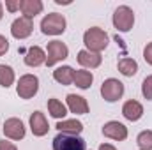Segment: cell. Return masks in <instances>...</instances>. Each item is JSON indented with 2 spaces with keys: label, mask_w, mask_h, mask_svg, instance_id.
Here are the masks:
<instances>
[{
  "label": "cell",
  "mask_w": 152,
  "mask_h": 150,
  "mask_svg": "<svg viewBox=\"0 0 152 150\" xmlns=\"http://www.w3.org/2000/svg\"><path fill=\"white\" fill-rule=\"evenodd\" d=\"M20 9H21L25 18L32 20L34 16H37L39 12L42 11V2L41 0H21L20 2Z\"/></svg>",
  "instance_id": "cell-16"
},
{
  "label": "cell",
  "mask_w": 152,
  "mask_h": 150,
  "mask_svg": "<svg viewBox=\"0 0 152 150\" xmlns=\"http://www.w3.org/2000/svg\"><path fill=\"white\" fill-rule=\"evenodd\" d=\"M60 133L64 134H73V136H78L81 131H83V124L80 120H62L55 125Z\"/></svg>",
  "instance_id": "cell-17"
},
{
  "label": "cell",
  "mask_w": 152,
  "mask_h": 150,
  "mask_svg": "<svg viewBox=\"0 0 152 150\" xmlns=\"http://www.w3.org/2000/svg\"><path fill=\"white\" fill-rule=\"evenodd\" d=\"M113 25L118 32H129L134 25V12L127 5L117 7L113 12Z\"/></svg>",
  "instance_id": "cell-3"
},
{
  "label": "cell",
  "mask_w": 152,
  "mask_h": 150,
  "mask_svg": "<svg viewBox=\"0 0 152 150\" xmlns=\"http://www.w3.org/2000/svg\"><path fill=\"white\" fill-rule=\"evenodd\" d=\"M30 129H32L34 136H44L48 133L50 125H48V120H46L44 113L34 111L30 115Z\"/></svg>",
  "instance_id": "cell-11"
},
{
  "label": "cell",
  "mask_w": 152,
  "mask_h": 150,
  "mask_svg": "<svg viewBox=\"0 0 152 150\" xmlns=\"http://www.w3.org/2000/svg\"><path fill=\"white\" fill-rule=\"evenodd\" d=\"M48 111H50V115H51L53 118H64V117L67 115L66 106H64L58 99H50V101H48Z\"/></svg>",
  "instance_id": "cell-21"
},
{
  "label": "cell",
  "mask_w": 152,
  "mask_h": 150,
  "mask_svg": "<svg viewBox=\"0 0 152 150\" xmlns=\"http://www.w3.org/2000/svg\"><path fill=\"white\" fill-rule=\"evenodd\" d=\"M118 71L124 76H134L138 73V64L133 58H122L118 60Z\"/></svg>",
  "instance_id": "cell-20"
},
{
  "label": "cell",
  "mask_w": 152,
  "mask_h": 150,
  "mask_svg": "<svg viewBox=\"0 0 152 150\" xmlns=\"http://www.w3.org/2000/svg\"><path fill=\"white\" fill-rule=\"evenodd\" d=\"M83 42H85V46H87L88 51L99 53V51H103V50L108 46V36H106L104 30H101V28H97V27H92V28H88V30L85 32Z\"/></svg>",
  "instance_id": "cell-1"
},
{
  "label": "cell",
  "mask_w": 152,
  "mask_h": 150,
  "mask_svg": "<svg viewBox=\"0 0 152 150\" xmlns=\"http://www.w3.org/2000/svg\"><path fill=\"white\" fill-rule=\"evenodd\" d=\"M4 134L11 140H21L25 138V125L20 118H7L4 124Z\"/></svg>",
  "instance_id": "cell-9"
},
{
  "label": "cell",
  "mask_w": 152,
  "mask_h": 150,
  "mask_svg": "<svg viewBox=\"0 0 152 150\" xmlns=\"http://www.w3.org/2000/svg\"><path fill=\"white\" fill-rule=\"evenodd\" d=\"M142 94L145 99L152 101V76H147L143 79V85H142Z\"/></svg>",
  "instance_id": "cell-24"
},
{
  "label": "cell",
  "mask_w": 152,
  "mask_h": 150,
  "mask_svg": "<svg viewBox=\"0 0 152 150\" xmlns=\"http://www.w3.org/2000/svg\"><path fill=\"white\" fill-rule=\"evenodd\" d=\"M103 134L106 136V138H112V140H117V141H122V140H126L127 138V127L124 125V124H120V122H108V124H104V127H103Z\"/></svg>",
  "instance_id": "cell-10"
},
{
  "label": "cell",
  "mask_w": 152,
  "mask_h": 150,
  "mask_svg": "<svg viewBox=\"0 0 152 150\" xmlns=\"http://www.w3.org/2000/svg\"><path fill=\"white\" fill-rule=\"evenodd\" d=\"M67 55H69V50H67V46H66L62 41H51V42H48L46 66H48V67H51V66H55L57 62H60V60L67 58Z\"/></svg>",
  "instance_id": "cell-7"
},
{
  "label": "cell",
  "mask_w": 152,
  "mask_h": 150,
  "mask_svg": "<svg viewBox=\"0 0 152 150\" xmlns=\"http://www.w3.org/2000/svg\"><path fill=\"white\" fill-rule=\"evenodd\" d=\"M39 90V79L37 76L34 74H25L20 78L18 81V87H16V92L21 99H30L37 94Z\"/></svg>",
  "instance_id": "cell-5"
},
{
  "label": "cell",
  "mask_w": 152,
  "mask_h": 150,
  "mask_svg": "<svg viewBox=\"0 0 152 150\" xmlns=\"http://www.w3.org/2000/svg\"><path fill=\"white\" fill-rule=\"evenodd\" d=\"M92 81H94V76L90 71H85V69H80V71H75V83L76 87H80V88H88L90 85H92Z\"/></svg>",
  "instance_id": "cell-19"
},
{
  "label": "cell",
  "mask_w": 152,
  "mask_h": 150,
  "mask_svg": "<svg viewBox=\"0 0 152 150\" xmlns=\"http://www.w3.org/2000/svg\"><path fill=\"white\" fill-rule=\"evenodd\" d=\"M0 150H18L14 143L11 141H5V140H0Z\"/></svg>",
  "instance_id": "cell-27"
},
{
  "label": "cell",
  "mask_w": 152,
  "mask_h": 150,
  "mask_svg": "<svg viewBox=\"0 0 152 150\" xmlns=\"http://www.w3.org/2000/svg\"><path fill=\"white\" fill-rule=\"evenodd\" d=\"M99 150H117L113 147V145H110V143H103L101 147H99Z\"/></svg>",
  "instance_id": "cell-29"
},
{
  "label": "cell",
  "mask_w": 152,
  "mask_h": 150,
  "mask_svg": "<svg viewBox=\"0 0 152 150\" xmlns=\"http://www.w3.org/2000/svg\"><path fill=\"white\" fill-rule=\"evenodd\" d=\"M41 30L46 36H60L66 30V18L58 12H51L42 18L41 21Z\"/></svg>",
  "instance_id": "cell-2"
},
{
  "label": "cell",
  "mask_w": 152,
  "mask_h": 150,
  "mask_svg": "<svg viewBox=\"0 0 152 150\" xmlns=\"http://www.w3.org/2000/svg\"><path fill=\"white\" fill-rule=\"evenodd\" d=\"M85 141L73 134L58 133L53 138V150H85Z\"/></svg>",
  "instance_id": "cell-4"
},
{
  "label": "cell",
  "mask_w": 152,
  "mask_h": 150,
  "mask_svg": "<svg viewBox=\"0 0 152 150\" xmlns=\"http://www.w3.org/2000/svg\"><path fill=\"white\" fill-rule=\"evenodd\" d=\"M53 78H55V81H58L62 85H71V83H75V69L69 66H62L53 71Z\"/></svg>",
  "instance_id": "cell-18"
},
{
  "label": "cell",
  "mask_w": 152,
  "mask_h": 150,
  "mask_svg": "<svg viewBox=\"0 0 152 150\" xmlns=\"http://www.w3.org/2000/svg\"><path fill=\"white\" fill-rule=\"evenodd\" d=\"M67 106L71 113H76V115H85L88 113V104L87 101L81 97V95H76V94H69L67 95Z\"/></svg>",
  "instance_id": "cell-15"
},
{
  "label": "cell",
  "mask_w": 152,
  "mask_h": 150,
  "mask_svg": "<svg viewBox=\"0 0 152 150\" xmlns=\"http://www.w3.org/2000/svg\"><path fill=\"white\" fill-rule=\"evenodd\" d=\"M122 115L127 118V120H131V122H136V120H140L142 118V115H143V106L138 103V101H127L124 106H122Z\"/></svg>",
  "instance_id": "cell-14"
},
{
  "label": "cell",
  "mask_w": 152,
  "mask_h": 150,
  "mask_svg": "<svg viewBox=\"0 0 152 150\" xmlns=\"http://www.w3.org/2000/svg\"><path fill=\"white\" fill-rule=\"evenodd\" d=\"M143 58L147 60V64L152 66V42H149V44L145 46V50H143Z\"/></svg>",
  "instance_id": "cell-25"
},
{
  "label": "cell",
  "mask_w": 152,
  "mask_h": 150,
  "mask_svg": "<svg viewBox=\"0 0 152 150\" xmlns=\"http://www.w3.org/2000/svg\"><path fill=\"white\" fill-rule=\"evenodd\" d=\"M122 94H124V85H122L118 79L110 78V79L103 81V85H101V95H103V99H106L108 103L118 101V99L122 97Z\"/></svg>",
  "instance_id": "cell-6"
},
{
  "label": "cell",
  "mask_w": 152,
  "mask_h": 150,
  "mask_svg": "<svg viewBox=\"0 0 152 150\" xmlns=\"http://www.w3.org/2000/svg\"><path fill=\"white\" fill-rule=\"evenodd\" d=\"M2 16H4V11H2V4H0V20H2Z\"/></svg>",
  "instance_id": "cell-30"
},
{
  "label": "cell",
  "mask_w": 152,
  "mask_h": 150,
  "mask_svg": "<svg viewBox=\"0 0 152 150\" xmlns=\"http://www.w3.org/2000/svg\"><path fill=\"white\" fill-rule=\"evenodd\" d=\"M32 28H34L32 20L30 18H25V16H20L18 20L12 21L11 34H12V37H16V39H25L32 34Z\"/></svg>",
  "instance_id": "cell-8"
},
{
  "label": "cell",
  "mask_w": 152,
  "mask_h": 150,
  "mask_svg": "<svg viewBox=\"0 0 152 150\" xmlns=\"http://www.w3.org/2000/svg\"><path fill=\"white\" fill-rule=\"evenodd\" d=\"M101 55L99 53H94V51H88V50H81L78 53V62L83 66V67H90V69H96L101 66Z\"/></svg>",
  "instance_id": "cell-13"
},
{
  "label": "cell",
  "mask_w": 152,
  "mask_h": 150,
  "mask_svg": "<svg viewBox=\"0 0 152 150\" xmlns=\"http://www.w3.org/2000/svg\"><path fill=\"white\" fill-rule=\"evenodd\" d=\"M5 7H7L11 12H14V11L20 9V0H16V2H11V0H9V2H5Z\"/></svg>",
  "instance_id": "cell-28"
},
{
  "label": "cell",
  "mask_w": 152,
  "mask_h": 150,
  "mask_svg": "<svg viewBox=\"0 0 152 150\" xmlns=\"http://www.w3.org/2000/svg\"><path fill=\"white\" fill-rule=\"evenodd\" d=\"M25 64L30 67H37L41 64H46V53L39 46H30L25 51Z\"/></svg>",
  "instance_id": "cell-12"
},
{
  "label": "cell",
  "mask_w": 152,
  "mask_h": 150,
  "mask_svg": "<svg viewBox=\"0 0 152 150\" xmlns=\"http://www.w3.org/2000/svg\"><path fill=\"white\" fill-rule=\"evenodd\" d=\"M9 50V41L4 37V36H0V57L2 55H5V51Z\"/></svg>",
  "instance_id": "cell-26"
},
{
  "label": "cell",
  "mask_w": 152,
  "mask_h": 150,
  "mask_svg": "<svg viewBox=\"0 0 152 150\" xmlns=\"http://www.w3.org/2000/svg\"><path fill=\"white\" fill-rule=\"evenodd\" d=\"M12 83H14V71L9 66H0V85L7 88Z\"/></svg>",
  "instance_id": "cell-22"
},
{
  "label": "cell",
  "mask_w": 152,
  "mask_h": 150,
  "mask_svg": "<svg viewBox=\"0 0 152 150\" xmlns=\"http://www.w3.org/2000/svg\"><path fill=\"white\" fill-rule=\"evenodd\" d=\"M136 143L140 145V150H152V131H143L138 134Z\"/></svg>",
  "instance_id": "cell-23"
}]
</instances>
